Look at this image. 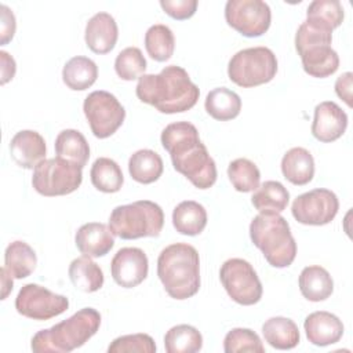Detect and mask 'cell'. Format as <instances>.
Wrapping results in <instances>:
<instances>
[{"mask_svg":"<svg viewBox=\"0 0 353 353\" xmlns=\"http://www.w3.org/2000/svg\"><path fill=\"white\" fill-rule=\"evenodd\" d=\"M160 141L170 153L175 171L186 176L196 188L208 189L215 183V161L192 123L176 121L168 124L163 130Z\"/></svg>","mask_w":353,"mask_h":353,"instance_id":"6da1fadb","label":"cell"},{"mask_svg":"<svg viewBox=\"0 0 353 353\" xmlns=\"http://www.w3.org/2000/svg\"><path fill=\"white\" fill-rule=\"evenodd\" d=\"M138 99L165 114L192 109L200 95L188 72L176 65L165 66L159 74H142L135 88Z\"/></svg>","mask_w":353,"mask_h":353,"instance_id":"7a4b0ae2","label":"cell"},{"mask_svg":"<svg viewBox=\"0 0 353 353\" xmlns=\"http://www.w3.org/2000/svg\"><path fill=\"white\" fill-rule=\"evenodd\" d=\"M157 276L167 294L178 301L188 299L200 288V258L186 243L167 245L157 258Z\"/></svg>","mask_w":353,"mask_h":353,"instance_id":"3957f363","label":"cell"},{"mask_svg":"<svg viewBox=\"0 0 353 353\" xmlns=\"http://www.w3.org/2000/svg\"><path fill=\"white\" fill-rule=\"evenodd\" d=\"M99 325V312L94 307H83L69 319L36 332L30 347L34 353H68L83 346L97 334Z\"/></svg>","mask_w":353,"mask_h":353,"instance_id":"277c9868","label":"cell"},{"mask_svg":"<svg viewBox=\"0 0 353 353\" xmlns=\"http://www.w3.org/2000/svg\"><path fill=\"white\" fill-rule=\"evenodd\" d=\"M250 237L273 268H287L296 256L290 225L280 214H259L250 223Z\"/></svg>","mask_w":353,"mask_h":353,"instance_id":"5b68a950","label":"cell"},{"mask_svg":"<svg viewBox=\"0 0 353 353\" xmlns=\"http://www.w3.org/2000/svg\"><path fill=\"white\" fill-rule=\"evenodd\" d=\"M164 225L161 207L150 200H138L117 205L109 216L112 233L123 240L157 237Z\"/></svg>","mask_w":353,"mask_h":353,"instance_id":"8992f818","label":"cell"},{"mask_svg":"<svg viewBox=\"0 0 353 353\" xmlns=\"http://www.w3.org/2000/svg\"><path fill=\"white\" fill-rule=\"evenodd\" d=\"M332 32L302 22L295 34V48L301 57L303 70L313 77L324 79L339 68V57L331 48Z\"/></svg>","mask_w":353,"mask_h":353,"instance_id":"52a82bcc","label":"cell"},{"mask_svg":"<svg viewBox=\"0 0 353 353\" xmlns=\"http://www.w3.org/2000/svg\"><path fill=\"white\" fill-rule=\"evenodd\" d=\"M277 73V58L268 47H250L237 51L229 61V79L244 88L256 87L273 80Z\"/></svg>","mask_w":353,"mask_h":353,"instance_id":"ba28073f","label":"cell"},{"mask_svg":"<svg viewBox=\"0 0 353 353\" xmlns=\"http://www.w3.org/2000/svg\"><path fill=\"white\" fill-rule=\"evenodd\" d=\"M81 181L83 168L58 156L44 159L33 168L32 185L41 196L54 197L73 193Z\"/></svg>","mask_w":353,"mask_h":353,"instance_id":"9c48e42d","label":"cell"},{"mask_svg":"<svg viewBox=\"0 0 353 353\" xmlns=\"http://www.w3.org/2000/svg\"><path fill=\"white\" fill-rule=\"evenodd\" d=\"M219 279L228 295L239 305L251 306L262 298V284L252 265L241 258H230L223 262Z\"/></svg>","mask_w":353,"mask_h":353,"instance_id":"30bf717a","label":"cell"},{"mask_svg":"<svg viewBox=\"0 0 353 353\" xmlns=\"http://www.w3.org/2000/svg\"><path fill=\"white\" fill-rule=\"evenodd\" d=\"M83 110L92 134L99 139L113 135L125 119L124 106L113 94L103 90L88 94Z\"/></svg>","mask_w":353,"mask_h":353,"instance_id":"8fae6325","label":"cell"},{"mask_svg":"<svg viewBox=\"0 0 353 353\" xmlns=\"http://www.w3.org/2000/svg\"><path fill=\"white\" fill-rule=\"evenodd\" d=\"M68 307L69 299L66 296L54 294L48 288L34 283L25 284L15 298L17 312L23 317L39 321L59 316Z\"/></svg>","mask_w":353,"mask_h":353,"instance_id":"7c38bea8","label":"cell"},{"mask_svg":"<svg viewBox=\"0 0 353 353\" xmlns=\"http://www.w3.org/2000/svg\"><path fill=\"white\" fill-rule=\"evenodd\" d=\"M225 19L240 34L259 37L268 32L272 12L262 0H229L225 6Z\"/></svg>","mask_w":353,"mask_h":353,"instance_id":"4fadbf2b","label":"cell"},{"mask_svg":"<svg viewBox=\"0 0 353 353\" xmlns=\"http://www.w3.org/2000/svg\"><path fill=\"white\" fill-rule=\"evenodd\" d=\"M338 208L336 194L328 189L317 188L299 194L291 205V212L302 225L323 226L335 218Z\"/></svg>","mask_w":353,"mask_h":353,"instance_id":"5bb4252c","label":"cell"},{"mask_svg":"<svg viewBox=\"0 0 353 353\" xmlns=\"http://www.w3.org/2000/svg\"><path fill=\"white\" fill-rule=\"evenodd\" d=\"M110 272L120 287L134 288L148 277V256L143 250L137 247L120 248L110 262Z\"/></svg>","mask_w":353,"mask_h":353,"instance_id":"9a60e30c","label":"cell"},{"mask_svg":"<svg viewBox=\"0 0 353 353\" xmlns=\"http://www.w3.org/2000/svg\"><path fill=\"white\" fill-rule=\"evenodd\" d=\"M347 127V114L332 101H324L314 108L312 123L313 137L324 143L341 138Z\"/></svg>","mask_w":353,"mask_h":353,"instance_id":"2e32d148","label":"cell"},{"mask_svg":"<svg viewBox=\"0 0 353 353\" xmlns=\"http://www.w3.org/2000/svg\"><path fill=\"white\" fill-rule=\"evenodd\" d=\"M47 152L44 138L33 130L18 131L10 142V154L22 168L32 170L44 160Z\"/></svg>","mask_w":353,"mask_h":353,"instance_id":"e0dca14e","label":"cell"},{"mask_svg":"<svg viewBox=\"0 0 353 353\" xmlns=\"http://www.w3.org/2000/svg\"><path fill=\"white\" fill-rule=\"evenodd\" d=\"M74 243L83 255L99 258L113 248L114 234L105 223L88 222L79 228L74 236Z\"/></svg>","mask_w":353,"mask_h":353,"instance_id":"ac0fdd59","label":"cell"},{"mask_svg":"<svg viewBox=\"0 0 353 353\" xmlns=\"http://www.w3.org/2000/svg\"><path fill=\"white\" fill-rule=\"evenodd\" d=\"M119 29L114 18L108 12H97L85 25V44L95 54L110 52L117 41Z\"/></svg>","mask_w":353,"mask_h":353,"instance_id":"d6986e66","label":"cell"},{"mask_svg":"<svg viewBox=\"0 0 353 353\" xmlns=\"http://www.w3.org/2000/svg\"><path fill=\"white\" fill-rule=\"evenodd\" d=\"M306 338L316 346L336 343L343 335L342 321L332 313L319 310L310 313L303 323Z\"/></svg>","mask_w":353,"mask_h":353,"instance_id":"ffe728a7","label":"cell"},{"mask_svg":"<svg viewBox=\"0 0 353 353\" xmlns=\"http://www.w3.org/2000/svg\"><path fill=\"white\" fill-rule=\"evenodd\" d=\"M299 290L303 298L312 302L325 301L334 291V281L327 269L312 265L303 268L299 274Z\"/></svg>","mask_w":353,"mask_h":353,"instance_id":"44dd1931","label":"cell"},{"mask_svg":"<svg viewBox=\"0 0 353 353\" xmlns=\"http://www.w3.org/2000/svg\"><path fill=\"white\" fill-rule=\"evenodd\" d=\"M281 172L287 181L302 186L314 176V160L305 148H292L281 159Z\"/></svg>","mask_w":353,"mask_h":353,"instance_id":"7402d4cb","label":"cell"},{"mask_svg":"<svg viewBox=\"0 0 353 353\" xmlns=\"http://www.w3.org/2000/svg\"><path fill=\"white\" fill-rule=\"evenodd\" d=\"M172 225L181 234L197 236L207 226V211L200 203L185 200L174 208Z\"/></svg>","mask_w":353,"mask_h":353,"instance_id":"603a6c76","label":"cell"},{"mask_svg":"<svg viewBox=\"0 0 353 353\" xmlns=\"http://www.w3.org/2000/svg\"><path fill=\"white\" fill-rule=\"evenodd\" d=\"M265 341L274 349L288 350L294 349L301 339L296 324L287 317L276 316L266 320L262 325Z\"/></svg>","mask_w":353,"mask_h":353,"instance_id":"cb8c5ba5","label":"cell"},{"mask_svg":"<svg viewBox=\"0 0 353 353\" xmlns=\"http://www.w3.org/2000/svg\"><path fill=\"white\" fill-rule=\"evenodd\" d=\"M98 77L97 63L87 57L70 58L62 69V80L68 88L73 91H84L90 88Z\"/></svg>","mask_w":353,"mask_h":353,"instance_id":"d4e9b609","label":"cell"},{"mask_svg":"<svg viewBox=\"0 0 353 353\" xmlns=\"http://www.w3.org/2000/svg\"><path fill=\"white\" fill-rule=\"evenodd\" d=\"M37 265L34 250L25 241L17 240L8 244L4 252V268L12 279H25Z\"/></svg>","mask_w":353,"mask_h":353,"instance_id":"484cf974","label":"cell"},{"mask_svg":"<svg viewBox=\"0 0 353 353\" xmlns=\"http://www.w3.org/2000/svg\"><path fill=\"white\" fill-rule=\"evenodd\" d=\"M68 273L72 284L83 292H95L103 285L102 269L87 255L73 259Z\"/></svg>","mask_w":353,"mask_h":353,"instance_id":"4316f807","label":"cell"},{"mask_svg":"<svg viewBox=\"0 0 353 353\" xmlns=\"http://www.w3.org/2000/svg\"><path fill=\"white\" fill-rule=\"evenodd\" d=\"M164 170L163 159L150 149H141L131 154L128 160V172L139 183L148 185L157 181Z\"/></svg>","mask_w":353,"mask_h":353,"instance_id":"83f0119b","label":"cell"},{"mask_svg":"<svg viewBox=\"0 0 353 353\" xmlns=\"http://www.w3.org/2000/svg\"><path fill=\"white\" fill-rule=\"evenodd\" d=\"M204 108L212 119L226 121L240 114L241 99L234 91L226 87H218L207 94Z\"/></svg>","mask_w":353,"mask_h":353,"instance_id":"f1b7e54d","label":"cell"},{"mask_svg":"<svg viewBox=\"0 0 353 353\" xmlns=\"http://www.w3.org/2000/svg\"><path fill=\"white\" fill-rule=\"evenodd\" d=\"M55 153L68 161L84 167L90 159V146L85 137L73 128L63 130L55 138Z\"/></svg>","mask_w":353,"mask_h":353,"instance_id":"f546056e","label":"cell"},{"mask_svg":"<svg viewBox=\"0 0 353 353\" xmlns=\"http://www.w3.org/2000/svg\"><path fill=\"white\" fill-rule=\"evenodd\" d=\"M290 201V193L279 181L263 182L251 197L252 205L261 214H280Z\"/></svg>","mask_w":353,"mask_h":353,"instance_id":"4dcf8cb0","label":"cell"},{"mask_svg":"<svg viewBox=\"0 0 353 353\" xmlns=\"http://www.w3.org/2000/svg\"><path fill=\"white\" fill-rule=\"evenodd\" d=\"M343 7L338 0H314L306 10V22L332 32L343 21Z\"/></svg>","mask_w":353,"mask_h":353,"instance_id":"1f68e13d","label":"cell"},{"mask_svg":"<svg viewBox=\"0 0 353 353\" xmlns=\"http://www.w3.org/2000/svg\"><path fill=\"white\" fill-rule=\"evenodd\" d=\"M95 189L103 193H116L121 189L124 176L120 165L109 157H98L90 171Z\"/></svg>","mask_w":353,"mask_h":353,"instance_id":"d6a6232c","label":"cell"},{"mask_svg":"<svg viewBox=\"0 0 353 353\" xmlns=\"http://www.w3.org/2000/svg\"><path fill=\"white\" fill-rule=\"evenodd\" d=\"M164 347L167 353H196L203 347V336L193 325L179 324L165 332Z\"/></svg>","mask_w":353,"mask_h":353,"instance_id":"836d02e7","label":"cell"},{"mask_svg":"<svg viewBox=\"0 0 353 353\" xmlns=\"http://www.w3.org/2000/svg\"><path fill=\"white\" fill-rule=\"evenodd\" d=\"M145 48L152 59L157 62L168 61L175 48L172 30L163 23L152 25L145 33Z\"/></svg>","mask_w":353,"mask_h":353,"instance_id":"e575fe53","label":"cell"},{"mask_svg":"<svg viewBox=\"0 0 353 353\" xmlns=\"http://www.w3.org/2000/svg\"><path fill=\"white\" fill-rule=\"evenodd\" d=\"M228 176L237 192L248 193L259 188L261 172L248 159H236L228 167Z\"/></svg>","mask_w":353,"mask_h":353,"instance_id":"d590c367","label":"cell"},{"mask_svg":"<svg viewBox=\"0 0 353 353\" xmlns=\"http://www.w3.org/2000/svg\"><path fill=\"white\" fill-rule=\"evenodd\" d=\"M117 76L125 81H132L145 74L146 59L138 47H127L121 50L114 61Z\"/></svg>","mask_w":353,"mask_h":353,"instance_id":"8d00e7d4","label":"cell"},{"mask_svg":"<svg viewBox=\"0 0 353 353\" xmlns=\"http://www.w3.org/2000/svg\"><path fill=\"white\" fill-rule=\"evenodd\" d=\"M223 350L226 353L258 352L263 353L265 347L256 332L250 328H233L223 339Z\"/></svg>","mask_w":353,"mask_h":353,"instance_id":"74e56055","label":"cell"},{"mask_svg":"<svg viewBox=\"0 0 353 353\" xmlns=\"http://www.w3.org/2000/svg\"><path fill=\"white\" fill-rule=\"evenodd\" d=\"M109 353H154L156 343L148 334L123 335L112 341L108 347Z\"/></svg>","mask_w":353,"mask_h":353,"instance_id":"f35d334b","label":"cell"},{"mask_svg":"<svg viewBox=\"0 0 353 353\" xmlns=\"http://www.w3.org/2000/svg\"><path fill=\"white\" fill-rule=\"evenodd\" d=\"M160 6L171 18L183 21L194 15L197 10V0H161Z\"/></svg>","mask_w":353,"mask_h":353,"instance_id":"ab89813d","label":"cell"},{"mask_svg":"<svg viewBox=\"0 0 353 353\" xmlns=\"http://www.w3.org/2000/svg\"><path fill=\"white\" fill-rule=\"evenodd\" d=\"M0 11H1V22H0V43L1 46L7 44L15 34V29H17V22H15V15L14 12L6 6L1 4L0 6Z\"/></svg>","mask_w":353,"mask_h":353,"instance_id":"60d3db41","label":"cell"},{"mask_svg":"<svg viewBox=\"0 0 353 353\" xmlns=\"http://www.w3.org/2000/svg\"><path fill=\"white\" fill-rule=\"evenodd\" d=\"M352 79L353 74L346 72L341 74L335 81V92L341 99L346 102L347 106H352Z\"/></svg>","mask_w":353,"mask_h":353,"instance_id":"b9f144b4","label":"cell"},{"mask_svg":"<svg viewBox=\"0 0 353 353\" xmlns=\"http://www.w3.org/2000/svg\"><path fill=\"white\" fill-rule=\"evenodd\" d=\"M0 59H1V84L4 85L7 81L12 80V77L15 76L17 65L14 58L6 51H0Z\"/></svg>","mask_w":353,"mask_h":353,"instance_id":"7bdbcfd3","label":"cell"},{"mask_svg":"<svg viewBox=\"0 0 353 353\" xmlns=\"http://www.w3.org/2000/svg\"><path fill=\"white\" fill-rule=\"evenodd\" d=\"M1 279H3V295H1V299H6L8 292L12 290V277L8 274L6 268L1 269Z\"/></svg>","mask_w":353,"mask_h":353,"instance_id":"ee69618b","label":"cell"}]
</instances>
